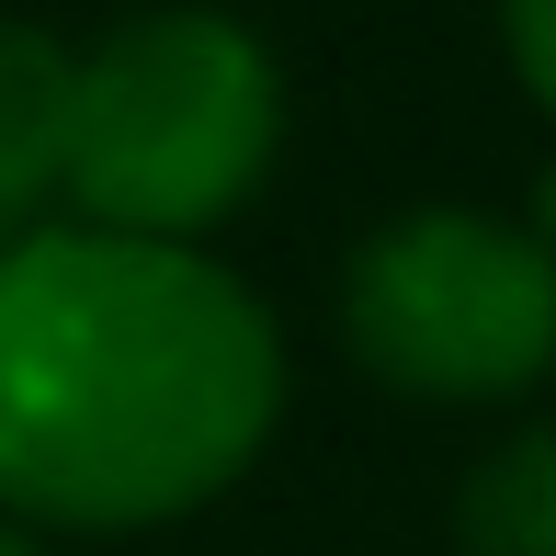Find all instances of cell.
Masks as SVG:
<instances>
[{
  "instance_id": "cell-1",
  "label": "cell",
  "mask_w": 556,
  "mask_h": 556,
  "mask_svg": "<svg viewBox=\"0 0 556 556\" xmlns=\"http://www.w3.org/2000/svg\"><path fill=\"white\" fill-rule=\"evenodd\" d=\"M285 330L205 239H0V511L148 534L273 443Z\"/></svg>"
},
{
  "instance_id": "cell-2",
  "label": "cell",
  "mask_w": 556,
  "mask_h": 556,
  "mask_svg": "<svg viewBox=\"0 0 556 556\" xmlns=\"http://www.w3.org/2000/svg\"><path fill=\"white\" fill-rule=\"evenodd\" d=\"M285 148V68L227 12H137L68 58V205L125 239H205Z\"/></svg>"
},
{
  "instance_id": "cell-3",
  "label": "cell",
  "mask_w": 556,
  "mask_h": 556,
  "mask_svg": "<svg viewBox=\"0 0 556 556\" xmlns=\"http://www.w3.org/2000/svg\"><path fill=\"white\" fill-rule=\"evenodd\" d=\"M341 330L364 352V375L409 397H443V409L522 397L556 375V250L511 216L420 205L352 250Z\"/></svg>"
},
{
  "instance_id": "cell-4",
  "label": "cell",
  "mask_w": 556,
  "mask_h": 556,
  "mask_svg": "<svg viewBox=\"0 0 556 556\" xmlns=\"http://www.w3.org/2000/svg\"><path fill=\"white\" fill-rule=\"evenodd\" d=\"M68 193V46L0 12V239L46 227Z\"/></svg>"
},
{
  "instance_id": "cell-5",
  "label": "cell",
  "mask_w": 556,
  "mask_h": 556,
  "mask_svg": "<svg viewBox=\"0 0 556 556\" xmlns=\"http://www.w3.org/2000/svg\"><path fill=\"white\" fill-rule=\"evenodd\" d=\"M454 545L466 556H556V432H511L477 454V477L454 489Z\"/></svg>"
},
{
  "instance_id": "cell-6",
  "label": "cell",
  "mask_w": 556,
  "mask_h": 556,
  "mask_svg": "<svg viewBox=\"0 0 556 556\" xmlns=\"http://www.w3.org/2000/svg\"><path fill=\"white\" fill-rule=\"evenodd\" d=\"M500 35H511V68L522 91L556 114V0H500Z\"/></svg>"
},
{
  "instance_id": "cell-7",
  "label": "cell",
  "mask_w": 556,
  "mask_h": 556,
  "mask_svg": "<svg viewBox=\"0 0 556 556\" xmlns=\"http://www.w3.org/2000/svg\"><path fill=\"white\" fill-rule=\"evenodd\" d=\"M534 239L556 250V170H545V182H534Z\"/></svg>"
},
{
  "instance_id": "cell-8",
  "label": "cell",
  "mask_w": 556,
  "mask_h": 556,
  "mask_svg": "<svg viewBox=\"0 0 556 556\" xmlns=\"http://www.w3.org/2000/svg\"><path fill=\"white\" fill-rule=\"evenodd\" d=\"M0 556H46V545H35V534H12V522H0Z\"/></svg>"
}]
</instances>
